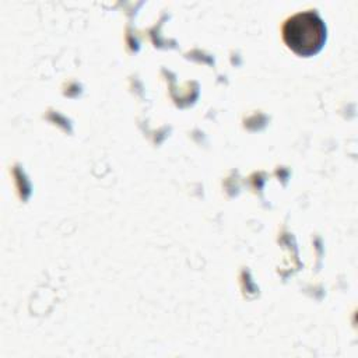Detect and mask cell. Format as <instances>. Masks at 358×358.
Masks as SVG:
<instances>
[{"label": "cell", "mask_w": 358, "mask_h": 358, "mask_svg": "<svg viewBox=\"0 0 358 358\" xmlns=\"http://www.w3.org/2000/svg\"><path fill=\"white\" fill-rule=\"evenodd\" d=\"M285 43L298 55L316 53L326 38V27L317 13L308 10L291 15L282 25Z\"/></svg>", "instance_id": "cell-1"}]
</instances>
